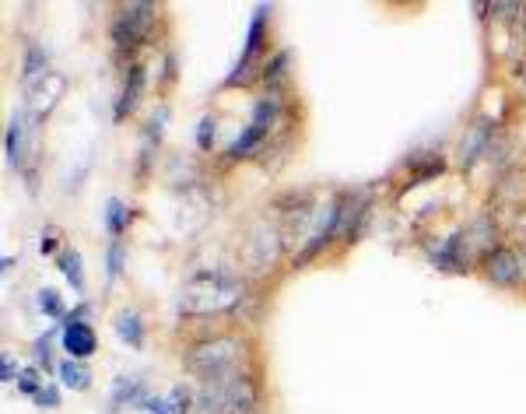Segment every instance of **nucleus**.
Returning <instances> with one entry per match:
<instances>
[{"instance_id":"obj_16","label":"nucleus","mask_w":526,"mask_h":414,"mask_svg":"<svg viewBox=\"0 0 526 414\" xmlns=\"http://www.w3.org/2000/svg\"><path fill=\"white\" fill-rule=\"evenodd\" d=\"M57 267L63 271V278L70 281L74 292H85V267H81V253L77 249H63L57 256Z\"/></svg>"},{"instance_id":"obj_10","label":"nucleus","mask_w":526,"mask_h":414,"mask_svg":"<svg viewBox=\"0 0 526 414\" xmlns=\"http://www.w3.org/2000/svg\"><path fill=\"white\" fill-rule=\"evenodd\" d=\"M50 57H46V50L43 46H36V43H28V50H25V60H21V85H25V92L28 95H36L46 81H50Z\"/></svg>"},{"instance_id":"obj_21","label":"nucleus","mask_w":526,"mask_h":414,"mask_svg":"<svg viewBox=\"0 0 526 414\" xmlns=\"http://www.w3.org/2000/svg\"><path fill=\"white\" fill-rule=\"evenodd\" d=\"M123 264H126V246H123V239H117V242H109V249H106V281H109V285L123 274Z\"/></svg>"},{"instance_id":"obj_9","label":"nucleus","mask_w":526,"mask_h":414,"mask_svg":"<svg viewBox=\"0 0 526 414\" xmlns=\"http://www.w3.org/2000/svg\"><path fill=\"white\" fill-rule=\"evenodd\" d=\"M60 345H63L67 358H74V361H85V358H92L99 352V337H95L92 323H70V327H63Z\"/></svg>"},{"instance_id":"obj_14","label":"nucleus","mask_w":526,"mask_h":414,"mask_svg":"<svg viewBox=\"0 0 526 414\" xmlns=\"http://www.w3.org/2000/svg\"><path fill=\"white\" fill-rule=\"evenodd\" d=\"M57 376H60V386H63V390H74V394H85V390L92 386V372H88L81 361H74V358H63V361H60Z\"/></svg>"},{"instance_id":"obj_17","label":"nucleus","mask_w":526,"mask_h":414,"mask_svg":"<svg viewBox=\"0 0 526 414\" xmlns=\"http://www.w3.org/2000/svg\"><path fill=\"white\" fill-rule=\"evenodd\" d=\"M126 225H130V207L119 197H109V204H106V232L113 236V242L123 239Z\"/></svg>"},{"instance_id":"obj_25","label":"nucleus","mask_w":526,"mask_h":414,"mask_svg":"<svg viewBox=\"0 0 526 414\" xmlns=\"http://www.w3.org/2000/svg\"><path fill=\"white\" fill-rule=\"evenodd\" d=\"M32 401H36L39 408H46V411H57V408H60V390L53 386V383H46V386H43V390H39Z\"/></svg>"},{"instance_id":"obj_30","label":"nucleus","mask_w":526,"mask_h":414,"mask_svg":"<svg viewBox=\"0 0 526 414\" xmlns=\"http://www.w3.org/2000/svg\"><path fill=\"white\" fill-rule=\"evenodd\" d=\"M520 21H523V36H526V4H523V18H520Z\"/></svg>"},{"instance_id":"obj_20","label":"nucleus","mask_w":526,"mask_h":414,"mask_svg":"<svg viewBox=\"0 0 526 414\" xmlns=\"http://www.w3.org/2000/svg\"><path fill=\"white\" fill-rule=\"evenodd\" d=\"M166 404H169V411L173 414H193L197 411V394H193L190 386L179 383V386H173V394H169Z\"/></svg>"},{"instance_id":"obj_23","label":"nucleus","mask_w":526,"mask_h":414,"mask_svg":"<svg viewBox=\"0 0 526 414\" xmlns=\"http://www.w3.org/2000/svg\"><path fill=\"white\" fill-rule=\"evenodd\" d=\"M43 376H46L43 369H25V372H21V379H18V390H21V394H28V397H36V394L46 386V383H43Z\"/></svg>"},{"instance_id":"obj_27","label":"nucleus","mask_w":526,"mask_h":414,"mask_svg":"<svg viewBox=\"0 0 526 414\" xmlns=\"http://www.w3.org/2000/svg\"><path fill=\"white\" fill-rule=\"evenodd\" d=\"M0 379H4V383H18V379H21V372H18V365L11 361V355L0 358Z\"/></svg>"},{"instance_id":"obj_24","label":"nucleus","mask_w":526,"mask_h":414,"mask_svg":"<svg viewBox=\"0 0 526 414\" xmlns=\"http://www.w3.org/2000/svg\"><path fill=\"white\" fill-rule=\"evenodd\" d=\"M32 355H36V369H43V372H57L53 352H50V337H39V341L32 345Z\"/></svg>"},{"instance_id":"obj_8","label":"nucleus","mask_w":526,"mask_h":414,"mask_svg":"<svg viewBox=\"0 0 526 414\" xmlns=\"http://www.w3.org/2000/svg\"><path fill=\"white\" fill-rule=\"evenodd\" d=\"M432 264L439 271H453V274H464L470 271V246H467V232H453L446 242L435 246L432 253Z\"/></svg>"},{"instance_id":"obj_5","label":"nucleus","mask_w":526,"mask_h":414,"mask_svg":"<svg viewBox=\"0 0 526 414\" xmlns=\"http://www.w3.org/2000/svg\"><path fill=\"white\" fill-rule=\"evenodd\" d=\"M481 274L498 288H520L526 278V253L513 246H495L481 256Z\"/></svg>"},{"instance_id":"obj_12","label":"nucleus","mask_w":526,"mask_h":414,"mask_svg":"<svg viewBox=\"0 0 526 414\" xmlns=\"http://www.w3.org/2000/svg\"><path fill=\"white\" fill-rule=\"evenodd\" d=\"M4 151H7V162L21 173V169H25V117H21V113H14V117L7 119Z\"/></svg>"},{"instance_id":"obj_28","label":"nucleus","mask_w":526,"mask_h":414,"mask_svg":"<svg viewBox=\"0 0 526 414\" xmlns=\"http://www.w3.org/2000/svg\"><path fill=\"white\" fill-rule=\"evenodd\" d=\"M141 408H144V411H151V414H173L169 411V404H166L162 397H144V401H141Z\"/></svg>"},{"instance_id":"obj_4","label":"nucleus","mask_w":526,"mask_h":414,"mask_svg":"<svg viewBox=\"0 0 526 414\" xmlns=\"http://www.w3.org/2000/svg\"><path fill=\"white\" fill-rule=\"evenodd\" d=\"M267 25H271V4H256L253 7V18H249V28H246V46H242V57L235 63V70L225 77V88H239V85H249L253 74L263 70L267 63Z\"/></svg>"},{"instance_id":"obj_7","label":"nucleus","mask_w":526,"mask_h":414,"mask_svg":"<svg viewBox=\"0 0 526 414\" xmlns=\"http://www.w3.org/2000/svg\"><path fill=\"white\" fill-rule=\"evenodd\" d=\"M491 144H495V119H477L470 123V130L460 141V166L470 169L477 158L491 155Z\"/></svg>"},{"instance_id":"obj_31","label":"nucleus","mask_w":526,"mask_h":414,"mask_svg":"<svg viewBox=\"0 0 526 414\" xmlns=\"http://www.w3.org/2000/svg\"><path fill=\"white\" fill-rule=\"evenodd\" d=\"M523 88H526V85H523Z\"/></svg>"},{"instance_id":"obj_1","label":"nucleus","mask_w":526,"mask_h":414,"mask_svg":"<svg viewBox=\"0 0 526 414\" xmlns=\"http://www.w3.org/2000/svg\"><path fill=\"white\" fill-rule=\"evenodd\" d=\"M182 365L190 376L200 379V386H211V383H229L246 372H256V352L246 334L225 330L204 341H190L182 352Z\"/></svg>"},{"instance_id":"obj_19","label":"nucleus","mask_w":526,"mask_h":414,"mask_svg":"<svg viewBox=\"0 0 526 414\" xmlns=\"http://www.w3.org/2000/svg\"><path fill=\"white\" fill-rule=\"evenodd\" d=\"M214 141H218V117H200L197 123V148L204 151V155H211L214 151Z\"/></svg>"},{"instance_id":"obj_2","label":"nucleus","mask_w":526,"mask_h":414,"mask_svg":"<svg viewBox=\"0 0 526 414\" xmlns=\"http://www.w3.org/2000/svg\"><path fill=\"white\" fill-rule=\"evenodd\" d=\"M246 292V281L229 271H200L193 274L179 292V313L186 320L193 316H235Z\"/></svg>"},{"instance_id":"obj_29","label":"nucleus","mask_w":526,"mask_h":414,"mask_svg":"<svg viewBox=\"0 0 526 414\" xmlns=\"http://www.w3.org/2000/svg\"><path fill=\"white\" fill-rule=\"evenodd\" d=\"M85 316H88V302H81L77 309H70V313L63 316V327H70V323H85Z\"/></svg>"},{"instance_id":"obj_15","label":"nucleus","mask_w":526,"mask_h":414,"mask_svg":"<svg viewBox=\"0 0 526 414\" xmlns=\"http://www.w3.org/2000/svg\"><path fill=\"white\" fill-rule=\"evenodd\" d=\"M288 63H292V53H288V50H278L274 57L263 63L260 81L267 85V92H281V85L288 81Z\"/></svg>"},{"instance_id":"obj_13","label":"nucleus","mask_w":526,"mask_h":414,"mask_svg":"<svg viewBox=\"0 0 526 414\" xmlns=\"http://www.w3.org/2000/svg\"><path fill=\"white\" fill-rule=\"evenodd\" d=\"M113 327H117L119 341H126L130 348H144V337H148V334H144V320H141L137 309H119Z\"/></svg>"},{"instance_id":"obj_6","label":"nucleus","mask_w":526,"mask_h":414,"mask_svg":"<svg viewBox=\"0 0 526 414\" xmlns=\"http://www.w3.org/2000/svg\"><path fill=\"white\" fill-rule=\"evenodd\" d=\"M144 88H148V74H144V63L130 60V70H126V81L119 88L117 106H113V119L117 123H126V117H134V110L141 106L144 99Z\"/></svg>"},{"instance_id":"obj_26","label":"nucleus","mask_w":526,"mask_h":414,"mask_svg":"<svg viewBox=\"0 0 526 414\" xmlns=\"http://www.w3.org/2000/svg\"><path fill=\"white\" fill-rule=\"evenodd\" d=\"M57 242H60V232L57 225H46V232H43V239H39V253H57Z\"/></svg>"},{"instance_id":"obj_18","label":"nucleus","mask_w":526,"mask_h":414,"mask_svg":"<svg viewBox=\"0 0 526 414\" xmlns=\"http://www.w3.org/2000/svg\"><path fill=\"white\" fill-rule=\"evenodd\" d=\"M144 401V383L141 379H126V376H119L117 383H113V408H123V404H141Z\"/></svg>"},{"instance_id":"obj_3","label":"nucleus","mask_w":526,"mask_h":414,"mask_svg":"<svg viewBox=\"0 0 526 414\" xmlns=\"http://www.w3.org/2000/svg\"><path fill=\"white\" fill-rule=\"evenodd\" d=\"M158 18H162V7L148 4V0H134V4L117 7L113 25H109V39H113L119 57H134L137 46H148Z\"/></svg>"},{"instance_id":"obj_22","label":"nucleus","mask_w":526,"mask_h":414,"mask_svg":"<svg viewBox=\"0 0 526 414\" xmlns=\"http://www.w3.org/2000/svg\"><path fill=\"white\" fill-rule=\"evenodd\" d=\"M39 309H43L50 320H60V323H63V316H67V313H63V302H60V296H57V288H43V292H39Z\"/></svg>"},{"instance_id":"obj_11","label":"nucleus","mask_w":526,"mask_h":414,"mask_svg":"<svg viewBox=\"0 0 526 414\" xmlns=\"http://www.w3.org/2000/svg\"><path fill=\"white\" fill-rule=\"evenodd\" d=\"M271 144V134L267 130H260V126H246L239 137H235L232 144H229V162H242V158H253L256 151H263Z\"/></svg>"}]
</instances>
